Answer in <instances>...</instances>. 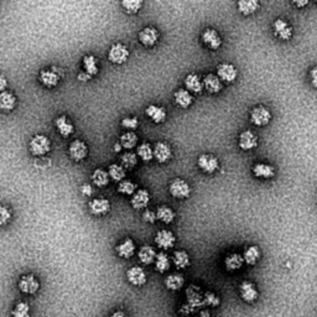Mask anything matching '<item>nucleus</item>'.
<instances>
[{
	"instance_id": "f257e3e1",
	"label": "nucleus",
	"mask_w": 317,
	"mask_h": 317,
	"mask_svg": "<svg viewBox=\"0 0 317 317\" xmlns=\"http://www.w3.org/2000/svg\"><path fill=\"white\" fill-rule=\"evenodd\" d=\"M29 149L34 156H45L46 154L50 153L51 140L43 134H36L30 140Z\"/></svg>"
},
{
	"instance_id": "f03ea898",
	"label": "nucleus",
	"mask_w": 317,
	"mask_h": 317,
	"mask_svg": "<svg viewBox=\"0 0 317 317\" xmlns=\"http://www.w3.org/2000/svg\"><path fill=\"white\" fill-rule=\"evenodd\" d=\"M129 56H130L129 48L124 43L120 42L113 43L108 52L109 61L112 63H114V65H123V63H125L128 61Z\"/></svg>"
},
{
	"instance_id": "7ed1b4c3",
	"label": "nucleus",
	"mask_w": 317,
	"mask_h": 317,
	"mask_svg": "<svg viewBox=\"0 0 317 317\" xmlns=\"http://www.w3.org/2000/svg\"><path fill=\"white\" fill-rule=\"evenodd\" d=\"M169 192L177 199H185L191 195V187L184 179H174L169 185Z\"/></svg>"
},
{
	"instance_id": "20e7f679",
	"label": "nucleus",
	"mask_w": 317,
	"mask_h": 317,
	"mask_svg": "<svg viewBox=\"0 0 317 317\" xmlns=\"http://www.w3.org/2000/svg\"><path fill=\"white\" fill-rule=\"evenodd\" d=\"M197 165L204 174H214L219 169V160L212 154H202L197 158Z\"/></svg>"
},
{
	"instance_id": "39448f33",
	"label": "nucleus",
	"mask_w": 317,
	"mask_h": 317,
	"mask_svg": "<svg viewBox=\"0 0 317 317\" xmlns=\"http://www.w3.org/2000/svg\"><path fill=\"white\" fill-rule=\"evenodd\" d=\"M272 120V113L264 106H258L250 111V121L255 126H265Z\"/></svg>"
},
{
	"instance_id": "423d86ee",
	"label": "nucleus",
	"mask_w": 317,
	"mask_h": 317,
	"mask_svg": "<svg viewBox=\"0 0 317 317\" xmlns=\"http://www.w3.org/2000/svg\"><path fill=\"white\" fill-rule=\"evenodd\" d=\"M18 286L20 289V291H23L24 294L35 295L40 290V281L36 279L35 275L26 274L20 277Z\"/></svg>"
},
{
	"instance_id": "0eeeda50",
	"label": "nucleus",
	"mask_w": 317,
	"mask_h": 317,
	"mask_svg": "<svg viewBox=\"0 0 317 317\" xmlns=\"http://www.w3.org/2000/svg\"><path fill=\"white\" fill-rule=\"evenodd\" d=\"M68 154L75 161H82L88 155V146L83 140L76 139L68 146Z\"/></svg>"
},
{
	"instance_id": "6e6552de",
	"label": "nucleus",
	"mask_w": 317,
	"mask_h": 317,
	"mask_svg": "<svg viewBox=\"0 0 317 317\" xmlns=\"http://www.w3.org/2000/svg\"><path fill=\"white\" fill-rule=\"evenodd\" d=\"M203 296L204 292H202L201 287L197 286V285L191 284L186 289L187 305L194 307L195 310L199 309V307H203Z\"/></svg>"
},
{
	"instance_id": "1a4fd4ad",
	"label": "nucleus",
	"mask_w": 317,
	"mask_h": 317,
	"mask_svg": "<svg viewBox=\"0 0 317 317\" xmlns=\"http://www.w3.org/2000/svg\"><path fill=\"white\" fill-rule=\"evenodd\" d=\"M217 76L221 78V81L224 83H233L238 77V70L234 67V65L228 62H223L217 67Z\"/></svg>"
},
{
	"instance_id": "9d476101",
	"label": "nucleus",
	"mask_w": 317,
	"mask_h": 317,
	"mask_svg": "<svg viewBox=\"0 0 317 317\" xmlns=\"http://www.w3.org/2000/svg\"><path fill=\"white\" fill-rule=\"evenodd\" d=\"M155 243L158 248H161L162 250H167L170 248H174L175 243H176V237L171 231L167 229H161L158 231L155 236Z\"/></svg>"
},
{
	"instance_id": "9b49d317",
	"label": "nucleus",
	"mask_w": 317,
	"mask_h": 317,
	"mask_svg": "<svg viewBox=\"0 0 317 317\" xmlns=\"http://www.w3.org/2000/svg\"><path fill=\"white\" fill-rule=\"evenodd\" d=\"M139 41L143 43L145 47H154L156 43L158 42V39H160V34L153 26H146L143 30L139 33L138 35Z\"/></svg>"
},
{
	"instance_id": "f8f14e48",
	"label": "nucleus",
	"mask_w": 317,
	"mask_h": 317,
	"mask_svg": "<svg viewBox=\"0 0 317 317\" xmlns=\"http://www.w3.org/2000/svg\"><path fill=\"white\" fill-rule=\"evenodd\" d=\"M172 158L171 146L165 141H158L154 146V158L160 164H165Z\"/></svg>"
},
{
	"instance_id": "ddd939ff",
	"label": "nucleus",
	"mask_w": 317,
	"mask_h": 317,
	"mask_svg": "<svg viewBox=\"0 0 317 317\" xmlns=\"http://www.w3.org/2000/svg\"><path fill=\"white\" fill-rule=\"evenodd\" d=\"M239 294L243 301L248 302V304H253L259 297V292H258L257 286L252 281H243L239 285Z\"/></svg>"
},
{
	"instance_id": "4468645a",
	"label": "nucleus",
	"mask_w": 317,
	"mask_h": 317,
	"mask_svg": "<svg viewBox=\"0 0 317 317\" xmlns=\"http://www.w3.org/2000/svg\"><path fill=\"white\" fill-rule=\"evenodd\" d=\"M273 30H274L275 36L280 40H290L292 38V28L289 25V23L284 20V19H277L273 24Z\"/></svg>"
},
{
	"instance_id": "2eb2a0df",
	"label": "nucleus",
	"mask_w": 317,
	"mask_h": 317,
	"mask_svg": "<svg viewBox=\"0 0 317 317\" xmlns=\"http://www.w3.org/2000/svg\"><path fill=\"white\" fill-rule=\"evenodd\" d=\"M238 145L242 150L249 151L253 150L258 146V136L254 131L252 130H244L240 133L239 138H238Z\"/></svg>"
},
{
	"instance_id": "dca6fc26",
	"label": "nucleus",
	"mask_w": 317,
	"mask_h": 317,
	"mask_svg": "<svg viewBox=\"0 0 317 317\" xmlns=\"http://www.w3.org/2000/svg\"><path fill=\"white\" fill-rule=\"evenodd\" d=\"M184 83L187 91L191 94H198L204 89L203 79H201V77H199L197 73H189V75L185 77Z\"/></svg>"
},
{
	"instance_id": "f3484780",
	"label": "nucleus",
	"mask_w": 317,
	"mask_h": 317,
	"mask_svg": "<svg viewBox=\"0 0 317 317\" xmlns=\"http://www.w3.org/2000/svg\"><path fill=\"white\" fill-rule=\"evenodd\" d=\"M126 279L134 286H143L146 284V273L143 268L140 267H131L130 269L126 272Z\"/></svg>"
},
{
	"instance_id": "a211bd4d",
	"label": "nucleus",
	"mask_w": 317,
	"mask_h": 317,
	"mask_svg": "<svg viewBox=\"0 0 317 317\" xmlns=\"http://www.w3.org/2000/svg\"><path fill=\"white\" fill-rule=\"evenodd\" d=\"M202 41L211 50H218L222 46V38L214 29H206L202 33Z\"/></svg>"
},
{
	"instance_id": "6ab92c4d",
	"label": "nucleus",
	"mask_w": 317,
	"mask_h": 317,
	"mask_svg": "<svg viewBox=\"0 0 317 317\" xmlns=\"http://www.w3.org/2000/svg\"><path fill=\"white\" fill-rule=\"evenodd\" d=\"M89 211H91L92 214L94 216H104V214L108 213L111 211V202L108 199L103 198H93L88 203Z\"/></svg>"
},
{
	"instance_id": "aec40b11",
	"label": "nucleus",
	"mask_w": 317,
	"mask_h": 317,
	"mask_svg": "<svg viewBox=\"0 0 317 317\" xmlns=\"http://www.w3.org/2000/svg\"><path fill=\"white\" fill-rule=\"evenodd\" d=\"M149 202H150V194L144 189L138 190V191L131 196V199H130L131 207H133L134 209H136V211L146 208Z\"/></svg>"
},
{
	"instance_id": "412c9836",
	"label": "nucleus",
	"mask_w": 317,
	"mask_h": 317,
	"mask_svg": "<svg viewBox=\"0 0 317 317\" xmlns=\"http://www.w3.org/2000/svg\"><path fill=\"white\" fill-rule=\"evenodd\" d=\"M203 86L204 89H206L208 93L216 94L219 93L223 88V83H222L221 78L217 75H213V73H209V75L204 76L203 78Z\"/></svg>"
},
{
	"instance_id": "4be33fe9",
	"label": "nucleus",
	"mask_w": 317,
	"mask_h": 317,
	"mask_svg": "<svg viewBox=\"0 0 317 317\" xmlns=\"http://www.w3.org/2000/svg\"><path fill=\"white\" fill-rule=\"evenodd\" d=\"M39 79H40L41 83L45 87H47V88H53V87L57 86L58 82H60V77H58V75L56 73V71L47 70V68H45V70H42L39 73Z\"/></svg>"
},
{
	"instance_id": "5701e85b",
	"label": "nucleus",
	"mask_w": 317,
	"mask_h": 317,
	"mask_svg": "<svg viewBox=\"0 0 317 317\" xmlns=\"http://www.w3.org/2000/svg\"><path fill=\"white\" fill-rule=\"evenodd\" d=\"M145 113L146 116H148L149 118L156 124H161L166 120L167 113L166 111H165V108H162V107L155 106V104H150V106L145 109Z\"/></svg>"
},
{
	"instance_id": "b1692460",
	"label": "nucleus",
	"mask_w": 317,
	"mask_h": 317,
	"mask_svg": "<svg viewBox=\"0 0 317 317\" xmlns=\"http://www.w3.org/2000/svg\"><path fill=\"white\" fill-rule=\"evenodd\" d=\"M55 125L58 133L62 136H65V138H67V136L72 135V134L75 133V125H73L72 121L66 116L58 117L55 121Z\"/></svg>"
},
{
	"instance_id": "393cba45",
	"label": "nucleus",
	"mask_w": 317,
	"mask_h": 317,
	"mask_svg": "<svg viewBox=\"0 0 317 317\" xmlns=\"http://www.w3.org/2000/svg\"><path fill=\"white\" fill-rule=\"evenodd\" d=\"M253 175L258 179H273L275 176V169L269 164H264V162H259L255 164L252 169Z\"/></svg>"
},
{
	"instance_id": "a878e982",
	"label": "nucleus",
	"mask_w": 317,
	"mask_h": 317,
	"mask_svg": "<svg viewBox=\"0 0 317 317\" xmlns=\"http://www.w3.org/2000/svg\"><path fill=\"white\" fill-rule=\"evenodd\" d=\"M244 263L243 255H240L239 253H231L224 259V267L228 272H236V270H239Z\"/></svg>"
},
{
	"instance_id": "bb28decb",
	"label": "nucleus",
	"mask_w": 317,
	"mask_h": 317,
	"mask_svg": "<svg viewBox=\"0 0 317 317\" xmlns=\"http://www.w3.org/2000/svg\"><path fill=\"white\" fill-rule=\"evenodd\" d=\"M174 99L176 106L184 109L189 108L194 103V97H192V94L187 89H177L174 93Z\"/></svg>"
},
{
	"instance_id": "cd10ccee",
	"label": "nucleus",
	"mask_w": 317,
	"mask_h": 317,
	"mask_svg": "<svg viewBox=\"0 0 317 317\" xmlns=\"http://www.w3.org/2000/svg\"><path fill=\"white\" fill-rule=\"evenodd\" d=\"M135 248H136L135 243L133 242V239L126 238V239H124L120 244L117 245L116 250L117 253H118L119 257L124 258V259H129V258L133 257L134 253H135Z\"/></svg>"
},
{
	"instance_id": "c85d7f7f",
	"label": "nucleus",
	"mask_w": 317,
	"mask_h": 317,
	"mask_svg": "<svg viewBox=\"0 0 317 317\" xmlns=\"http://www.w3.org/2000/svg\"><path fill=\"white\" fill-rule=\"evenodd\" d=\"M138 257L143 264L150 265L153 264V263H155L158 254H156L155 249H154L153 247H150V245H143V247L139 249Z\"/></svg>"
},
{
	"instance_id": "c756f323",
	"label": "nucleus",
	"mask_w": 317,
	"mask_h": 317,
	"mask_svg": "<svg viewBox=\"0 0 317 317\" xmlns=\"http://www.w3.org/2000/svg\"><path fill=\"white\" fill-rule=\"evenodd\" d=\"M260 4L257 0H240L237 4V8L243 15H252L259 9Z\"/></svg>"
},
{
	"instance_id": "7c9ffc66",
	"label": "nucleus",
	"mask_w": 317,
	"mask_h": 317,
	"mask_svg": "<svg viewBox=\"0 0 317 317\" xmlns=\"http://www.w3.org/2000/svg\"><path fill=\"white\" fill-rule=\"evenodd\" d=\"M185 284V277L182 274H179V273H175V274L169 275V277L165 279V286L166 289L171 290V291H177V290L181 289Z\"/></svg>"
},
{
	"instance_id": "2f4dec72",
	"label": "nucleus",
	"mask_w": 317,
	"mask_h": 317,
	"mask_svg": "<svg viewBox=\"0 0 317 317\" xmlns=\"http://www.w3.org/2000/svg\"><path fill=\"white\" fill-rule=\"evenodd\" d=\"M16 106V97L11 92H1L0 94V108L4 112H11Z\"/></svg>"
},
{
	"instance_id": "473e14b6",
	"label": "nucleus",
	"mask_w": 317,
	"mask_h": 317,
	"mask_svg": "<svg viewBox=\"0 0 317 317\" xmlns=\"http://www.w3.org/2000/svg\"><path fill=\"white\" fill-rule=\"evenodd\" d=\"M156 214H158V219L160 222H162L164 224H170L174 222L175 219V212L171 207L169 206H160L156 211Z\"/></svg>"
},
{
	"instance_id": "72a5a7b5",
	"label": "nucleus",
	"mask_w": 317,
	"mask_h": 317,
	"mask_svg": "<svg viewBox=\"0 0 317 317\" xmlns=\"http://www.w3.org/2000/svg\"><path fill=\"white\" fill-rule=\"evenodd\" d=\"M243 258H244L245 264L248 265H255L260 259V249L257 245H252L248 247L243 253Z\"/></svg>"
},
{
	"instance_id": "f704fd0d",
	"label": "nucleus",
	"mask_w": 317,
	"mask_h": 317,
	"mask_svg": "<svg viewBox=\"0 0 317 317\" xmlns=\"http://www.w3.org/2000/svg\"><path fill=\"white\" fill-rule=\"evenodd\" d=\"M172 263L177 269H186L190 265V255L185 250H176L172 255Z\"/></svg>"
},
{
	"instance_id": "c9c22d12",
	"label": "nucleus",
	"mask_w": 317,
	"mask_h": 317,
	"mask_svg": "<svg viewBox=\"0 0 317 317\" xmlns=\"http://www.w3.org/2000/svg\"><path fill=\"white\" fill-rule=\"evenodd\" d=\"M83 68L89 76H96L99 72V66L97 58L93 55H86L83 57Z\"/></svg>"
},
{
	"instance_id": "e433bc0d",
	"label": "nucleus",
	"mask_w": 317,
	"mask_h": 317,
	"mask_svg": "<svg viewBox=\"0 0 317 317\" xmlns=\"http://www.w3.org/2000/svg\"><path fill=\"white\" fill-rule=\"evenodd\" d=\"M170 267H171V260H170L169 255L165 252L158 253L155 260V269L158 273H166L170 269Z\"/></svg>"
},
{
	"instance_id": "4c0bfd02",
	"label": "nucleus",
	"mask_w": 317,
	"mask_h": 317,
	"mask_svg": "<svg viewBox=\"0 0 317 317\" xmlns=\"http://www.w3.org/2000/svg\"><path fill=\"white\" fill-rule=\"evenodd\" d=\"M108 174L113 181L119 182V184H120V182L124 181V179H125L126 172H125V169H124L121 165L112 164V165H109Z\"/></svg>"
},
{
	"instance_id": "58836bf2",
	"label": "nucleus",
	"mask_w": 317,
	"mask_h": 317,
	"mask_svg": "<svg viewBox=\"0 0 317 317\" xmlns=\"http://www.w3.org/2000/svg\"><path fill=\"white\" fill-rule=\"evenodd\" d=\"M109 174L102 169H96L92 174V181L97 187H104L109 184Z\"/></svg>"
},
{
	"instance_id": "ea45409f",
	"label": "nucleus",
	"mask_w": 317,
	"mask_h": 317,
	"mask_svg": "<svg viewBox=\"0 0 317 317\" xmlns=\"http://www.w3.org/2000/svg\"><path fill=\"white\" fill-rule=\"evenodd\" d=\"M136 154L143 161H150L154 158V148L149 143H141L138 146Z\"/></svg>"
},
{
	"instance_id": "a19ab883",
	"label": "nucleus",
	"mask_w": 317,
	"mask_h": 317,
	"mask_svg": "<svg viewBox=\"0 0 317 317\" xmlns=\"http://www.w3.org/2000/svg\"><path fill=\"white\" fill-rule=\"evenodd\" d=\"M120 144L124 149H128L130 151V149L135 148L138 144V135L134 131H126L120 136Z\"/></svg>"
},
{
	"instance_id": "79ce46f5",
	"label": "nucleus",
	"mask_w": 317,
	"mask_h": 317,
	"mask_svg": "<svg viewBox=\"0 0 317 317\" xmlns=\"http://www.w3.org/2000/svg\"><path fill=\"white\" fill-rule=\"evenodd\" d=\"M120 5L123 6L125 13L136 14L140 11L141 6H143V1L141 0H125V1H121Z\"/></svg>"
},
{
	"instance_id": "37998d69",
	"label": "nucleus",
	"mask_w": 317,
	"mask_h": 317,
	"mask_svg": "<svg viewBox=\"0 0 317 317\" xmlns=\"http://www.w3.org/2000/svg\"><path fill=\"white\" fill-rule=\"evenodd\" d=\"M138 164V156L131 151H126L121 155V166L124 169H133Z\"/></svg>"
},
{
	"instance_id": "c03bdc74",
	"label": "nucleus",
	"mask_w": 317,
	"mask_h": 317,
	"mask_svg": "<svg viewBox=\"0 0 317 317\" xmlns=\"http://www.w3.org/2000/svg\"><path fill=\"white\" fill-rule=\"evenodd\" d=\"M13 317H30V305L28 302H18L11 312Z\"/></svg>"
},
{
	"instance_id": "a18cd8bd",
	"label": "nucleus",
	"mask_w": 317,
	"mask_h": 317,
	"mask_svg": "<svg viewBox=\"0 0 317 317\" xmlns=\"http://www.w3.org/2000/svg\"><path fill=\"white\" fill-rule=\"evenodd\" d=\"M118 192L121 195L130 196V195H134L136 192V185L130 180H124L118 185Z\"/></svg>"
},
{
	"instance_id": "49530a36",
	"label": "nucleus",
	"mask_w": 317,
	"mask_h": 317,
	"mask_svg": "<svg viewBox=\"0 0 317 317\" xmlns=\"http://www.w3.org/2000/svg\"><path fill=\"white\" fill-rule=\"evenodd\" d=\"M221 304V299L217 296L214 292L212 291H206L203 296V306L207 307H217Z\"/></svg>"
},
{
	"instance_id": "de8ad7c7",
	"label": "nucleus",
	"mask_w": 317,
	"mask_h": 317,
	"mask_svg": "<svg viewBox=\"0 0 317 317\" xmlns=\"http://www.w3.org/2000/svg\"><path fill=\"white\" fill-rule=\"evenodd\" d=\"M121 126L125 129H129V130H135L139 126V119L135 118V117H131V118H124L121 120Z\"/></svg>"
},
{
	"instance_id": "09e8293b",
	"label": "nucleus",
	"mask_w": 317,
	"mask_h": 317,
	"mask_svg": "<svg viewBox=\"0 0 317 317\" xmlns=\"http://www.w3.org/2000/svg\"><path fill=\"white\" fill-rule=\"evenodd\" d=\"M11 219V212L8 207L3 206L0 208V224L1 226H6Z\"/></svg>"
},
{
	"instance_id": "8fccbe9b",
	"label": "nucleus",
	"mask_w": 317,
	"mask_h": 317,
	"mask_svg": "<svg viewBox=\"0 0 317 317\" xmlns=\"http://www.w3.org/2000/svg\"><path fill=\"white\" fill-rule=\"evenodd\" d=\"M143 218L146 223H155L158 221V214L151 209H145L143 213Z\"/></svg>"
},
{
	"instance_id": "3c124183",
	"label": "nucleus",
	"mask_w": 317,
	"mask_h": 317,
	"mask_svg": "<svg viewBox=\"0 0 317 317\" xmlns=\"http://www.w3.org/2000/svg\"><path fill=\"white\" fill-rule=\"evenodd\" d=\"M310 79H311L312 86H314L315 88H317V66L311 68V71H310Z\"/></svg>"
},
{
	"instance_id": "603ef678",
	"label": "nucleus",
	"mask_w": 317,
	"mask_h": 317,
	"mask_svg": "<svg viewBox=\"0 0 317 317\" xmlns=\"http://www.w3.org/2000/svg\"><path fill=\"white\" fill-rule=\"evenodd\" d=\"M81 192L82 195H84V196L89 197L92 196V194H93V189H92V186L89 184H84L81 186Z\"/></svg>"
},
{
	"instance_id": "864d4df0",
	"label": "nucleus",
	"mask_w": 317,
	"mask_h": 317,
	"mask_svg": "<svg viewBox=\"0 0 317 317\" xmlns=\"http://www.w3.org/2000/svg\"><path fill=\"white\" fill-rule=\"evenodd\" d=\"M77 78H78V79H79V81H81V82H87V81H89V79H91L92 76H89L88 73L86 72V71H82V72L78 73Z\"/></svg>"
},
{
	"instance_id": "5fc2aeb1",
	"label": "nucleus",
	"mask_w": 317,
	"mask_h": 317,
	"mask_svg": "<svg viewBox=\"0 0 317 317\" xmlns=\"http://www.w3.org/2000/svg\"><path fill=\"white\" fill-rule=\"evenodd\" d=\"M195 311L194 307H191L190 305H184V306L181 307V310H180V312H181L182 315H185V316H187V315H191L192 312Z\"/></svg>"
},
{
	"instance_id": "6e6d98bb",
	"label": "nucleus",
	"mask_w": 317,
	"mask_h": 317,
	"mask_svg": "<svg viewBox=\"0 0 317 317\" xmlns=\"http://www.w3.org/2000/svg\"><path fill=\"white\" fill-rule=\"evenodd\" d=\"M0 82H1V86H0V89H1V92H5V89H6L5 76H1V78H0Z\"/></svg>"
},
{
	"instance_id": "4d7b16f0",
	"label": "nucleus",
	"mask_w": 317,
	"mask_h": 317,
	"mask_svg": "<svg viewBox=\"0 0 317 317\" xmlns=\"http://www.w3.org/2000/svg\"><path fill=\"white\" fill-rule=\"evenodd\" d=\"M111 317H126L123 311H116L111 315Z\"/></svg>"
},
{
	"instance_id": "13d9d810",
	"label": "nucleus",
	"mask_w": 317,
	"mask_h": 317,
	"mask_svg": "<svg viewBox=\"0 0 317 317\" xmlns=\"http://www.w3.org/2000/svg\"><path fill=\"white\" fill-rule=\"evenodd\" d=\"M294 5H296V6H299V8H301V6H305V5H307V4H309V1H307V0H305V1H294Z\"/></svg>"
},
{
	"instance_id": "bf43d9fd",
	"label": "nucleus",
	"mask_w": 317,
	"mask_h": 317,
	"mask_svg": "<svg viewBox=\"0 0 317 317\" xmlns=\"http://www.w3.org/2000/svg\"><path fill=\"white\" fill-rule=\"evenodd\" d=\"M114 151H116V153H119V151L121 150V144H119V143H117L116 144V146H114Z\"/></svg>"
},
{
	"instance_id": "052dcab7",
	"label": "nucleus",
	"mask_w": 317,
	"mask_h": 317,
	"mask_svg": "<svg viewBox=\"0 0 317 317\" xmlns=\"http://www.w3.org/2000/svg\"><path fill=\"white\" fill-rule=\"evenodd\" d=\"M201 317H209V312L208 311H201Z\"/></svg>"
}]
</instances>
